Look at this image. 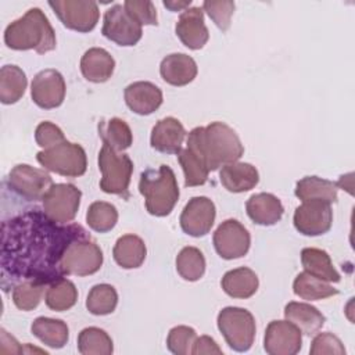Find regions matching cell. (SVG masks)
<instances>
[{
  "instance_id": "obj_1",
  "label": "cell",
  "mask_w": 355,
  "mask_h": 355,
  "mask_svg": "<svg viewBox=\"0 0 355 355\" xmlns=\"http://www.w3.org/2000/svg\"><path fill=\"white\" fill-rule=\"evenodd\" d=\"M89 233L76 223H57L44 211L28 209L1 223L0 272L7 291L21 282L46 286L65 273L62 257L67 248Z\"/></svg>"
},
{
  "instance_id": "obj_2",
  "label": "cell",
  "mask_w": 355,
  "mask_h": 355,
  "mask_svg": "<svg viewBox=\"0 0 355 355\" xmlns=\"http://www.w3.org/2000/svg\"><path fill=\"white\" fill-rule=\"evenodd\" d=\"M186 147L204 159L209 172L236 162L244 154V147L237 133L229 125L218 121L190 130Z\"/></svg>"
},
{
  "instance_id": "obj_3",
  "label": "cell",
  "mask_w": 355,
  "mask_h": 355,
  "mask_svg": "<svg viewBox=\"0 0 355 355\" xmlns=\"http://www.w3.org/2000/svg\"><path fill=\"white\" fill-rule=\"evenodd\" d=\"M4 43L12 50H35L44 54L55 49V32L44 12L33 7L7 25Z\"/></svg>"
},
{
  "instance_id": "obj_4",
  "label": "cell",
  "mask_w": 355,
  "mask_h": 355,
  "mask_svg": "<svg viewBox=\"0 0 355 355\" xmlns=\"http://www.w3.org/2000/svg\"><path fill=\"white\" fill-rule=\"evenodd\" d=\"M139 191L144 197L146 209L154 216L169 215L179 200L176 176L168 165H161L157 171H144L140 176Z\"/></svg>"
},
{
  "instance_id": "obj_5",
  "label": "cell",
  "mask_w": 355,
  "mask_h": 355,
  "mask_svg": "<svg viewBox=\"0 0 355 355\" xmlns=\"http://www.w3.org/2000/svg\"><path fill=\"white\" fill-rule=\"evenodd\" d=\"M218 329L227 345L237 352H245L255 338V319L244 308L226 306L218 313Z\"/></svg>"
},
{
  "instance_id": "obj_6",
  "label": "cell",
  "mask_w": 355,
  "mask_h": 355,
  "mask_svg": "<svg viewBox=\"0 0 355 355\" xmlns=\"http://www.w3.org/2000/svg\"><path fill=\"white\" fill-rule=\"evenodd\" d=\"M98 169L101 171L100 189L104 193L128 197L133 172V162L129 155L103 144L98 153Z\"/></svg>"
},
{
  "instance_id": "obj_7",
  "label": "cell",
  "mask_w": 355,
  "mask_h": 355,
  "mask_svg": "<svg viewBox=\"0 0 355 355\" xmlns=\"http://www.w3.org/2000/svg\"><path fill=\"white\" fill-rule=\"evenodd\" d=\"M36 159L44 169L67 178L82 176L87 168V158L83 147L68 140L39 151Z\"/></svg>"
},
{
  "instance_id": "obj_8",
  "label": "cell",
  "mask_w": 355,
  "mask_h": 355,
  "mask_svg": "<svg viewBox=\"0 0 355 355\" xmlns=\"http://www.w3.org/2000/svg\"><path fill=\"white\" fill-rule=\"evenodd\" d=\"M49 6L64 26L80 33L93 31L100 18L98 6L92 0H55Z\"/></svg>"
},
{
  "instance_id": "obj_9",
  "label": "cell",
  "mask_w": 355,
  "mask_h": 355,
  "mask_svg": "<svg viewBox=\"0 0 355 355\" xmlns=\"http://www.w3.org/2000/svg\"><path fill=\"white\" fill-rule=\"evenodd\" d=\"M103 259L101 248L90 236L82 237L67 248L62 257V270L65 275L89 276L100 270Z\"/></svg>"
},
{
  "instance_id": "obj_10",
  "label": "cell",
  "mask_w": 355,
  "mask_h": 355,
  "mask_svg": "<svg viewBox=\"0 0 355 355\" xmlns=\"http://www.w3.org/2000/svg\"><path fill=\"white\" fill-rule=\"evenodd\" d=\"M80 197V190L71 183L53 184L42 198L43 211L57 223H69L78 214Z\"/></svg>"
},
{
  "instance_id": "obj_11",
  "label": "cell",
  "mask_w": 355,
  "mask_h": 355,
  "mask_svg": "<svg viewBox=\"0 0 355 355\" xmlns=\"http://www.w3.org/2000/svg\"><path fill=\"white\" fill-rule=\"evenodd\" d=\"M101 33L118 46L128 47L137 44L143 29L122 4H114L104 14Z\"/></svg>"
},
{
  "instance_id": "obj_12",
  "label": "cell",
  "mask_w": 355,
  "mask_h": 355,
  "mask_svg": "<svg viewBox=\"0 0 355 355\" xmlns=\"http://www.w3.org/2000/svg\"><path fill=\"white\" fill-rule=\"evenodd\" d=\"M7 183L12 191L29 201L42 200L54 184L44 169L33 168L28 164L15 165L8 173Z\"/></svg>"
},
{
  "instance_id": "obj_13",
  "label": "cell",
  "mask_w": 355,
  "mask_h": 355,
  "mask_svg": "<svg viewBox=\"0 0 355 355\" xmlns=\"http://www.w3.org/2000/svg\"><path fill=\"white\" fill-rule=\"evenodd\" d=\"M251 244L248 230L236 219H226L214 233V247L223 259L244 257Z\"/></svg>"
},
{
  "instance_id": "obj_14",
  "label": "cell",
  "mask_w": 355,
  "mask_h": 355,
  "mask_svg": "<svg viewBox=\"0 0 355 355\" xmlns=\"http://www.w3.org/2000/svg\"><path fill=\"white\" fill-rule=\"evenodd\" d=\"M294 227L304 236H320L330 230L333 223V211L324 201H302L294 212Z\"/></svg>"
},
{
  "instance_id": "obj_15",
  "label": "cell",
  "mask_w": 355,
  "mask_h": 355,
  "mask_svg": "<svg viewBox=\"0 0 355 355\" xmlns=\"http://www.w3.org/2000/svg\"><path fill=\"white\" fill-rule=\"evenodd\" d=\"M65 80L57 69H43L37 72L31 85V97L33 103L44 110L57 108L65 98Z\"/></svg>"
},
{
  "instance_id": "obj_16",
  "label": "cell",
  "mask_w": 355,
  "mask_h": 355,
  "mask_svg": "<svg viewBox=\"0 0 355 355\" xmlns=\"http://www.w3.org/2000/svg\"><path fill=\"white\" fill-rule=\"evenodd\" d=\"M216 216L215 204L208 197L200 196L193 197L184 205L180 214V227L182 230L193 237L205 236L214 226Z\"/></svg>"
},
{
  "instance_id": "obj_17",
  "label": "cell",
  "mask_w": 355,
  "mask_h": 355,
  "mask_svg": "<svg viewBox=\"0 0 355 355\" xmlns=\"http://www.w3.org/2000/svg\"><path fill=\"white\" fill-rule=\"evenodd\" d=\"M302 347L301 330L291 322L272 320L263 337V348L269 355H295Z\"/></svg>"
},
{
  "instance_id": "obj_18",
  "label": "cell",
  "mask_w": 355,
  "mask_h": 355,
  "mask_svg": "<svg viewBox=\"0 0 355 355\" xmlns=\"http://www.w3.org/2000/svg\"><path fill=\"white\" fill-rule=\"evenodd\" d=\"M175 32L186 47L191 50L202 49L209 39V32L204 22V10L201 7L186 8L175 25Z\"/></svg>"
},
{
  "instance_id": "obj_19",
  "label": "cell",
  "mask_w": 355,
  "mask_h": 355,
  "mask_svg": "<svg viewBox=\"0 0 355 355\" xmlns=\"http://www.w3.org/2000/svg\"><path fill=\"white\" fill-rule=\"evenodd\" d=\"M126 105L139 115H150L162 104V92L151 82H133L123 92Z\"/></svg>"
},
{
  "instance_id": "obj_20",
  "label": "cell",
  "mask_w": 355,
  "mask_h": 355,
  "mask_svg": "<svg viewBox=\"0 0 355 355\" xmlns=\"http://www.w3.org/2000/svg\"><path fill=\"white\" fill-rule=\"evenodd\" d=\"M184 137L186 130L180 121L173 116H166L154 125L150 143L151 147L159 153L178 154L182 150Z\"/></svg>"
},
{
  "instance_id": "obj_21",
  "label": "cell",
  "mask_w": 355,
  "mask_h": 355,
  "mask_svg": "<svg viewBox=\"0 0 355 355\" xmlns=\"http://www.w3.org/2000/svg\"><path fill=\"white\" fill-rule=\"evenodd\" d=\"M196 61L183 53H172L166 55L159 65L161 78L172 86H184L197 76Z\"/></svg>"
},
{
  "instance_id": "obj_22",
  "label": "cell",
  "mask_w": 355,
  "mask_h": 355,
  "mask_svg": "<svg viewBox=\"0 0 355 355\" xmlns=\"http://www.w3.org/2000/svg\"><path fill=\"white\" fill-rule=\"evenodd\" d=\"M222 186L230 193H243L254 189L259 182L257 168L248 162H232L219 171Z\"/></svg>"
},
{
  "instance_id": "obj_23",
  "label": "cell",
  "mask_w": 355,
  "mask_h": 355,
  "mask_svg": "<svg viewBox=\"0 0 355 355\" xmlns=\"http://www.w3.org/2000/svg\"><path fill=\"white\" fill-rule=\"evenodd\" d=\"M114 69L115 60L107 50L101 47L89 49L80 58V72L89 82H107L112 76Z\"/></svg>"
},
{
  "instance_id": "obj_24",
  "label": "cell",
  "mask_w": 355,
  "mask_h": 355,
  "mask_svg": "<svg viewBox=\"0 0 355 355\" xmlns=\"http://www.w3.org/2000/svg\"><path fill=\"white\" fill-rule=\"evenodd\" d=\"M245 211L250 219L257 225L272 226L282 219L284 208L276 196L270 193H258L248 198Z\"/></svg>"
},
{
  "instance_id": "obj_25",
  "label": "cell",
  "mask_w": 355,
  "mask_h": 355,
  "mask_svg": "<svg viewBox=\"0 0 355 355\" xmlns=\"http://www.w3.org/2000/svg\"><path fill=\"white\" fill-rule=\"evenodd\" d=\"M284 318L294 323L301 333L312 336L318 333L326 322L324 315L315 306L306 302H288L284 306Z\"/></svg>"
},
{
  "instance_id": "obj_26",
  "label": "cell",
  "mask_w": 355,
  "mask_h": 355,
  "mask_svg": "<svg viewBox=\"0 0 355 355\" xmlns=\"http://www.w3.org/2000/svg\"><path fill=\"white\" fill-rule=\"evenodd\" d=\"M220 286L229 297L250 298L257 293L259 280L252 269L243 266L226 272L222 277Z\"/></svg>"
},
{
  "instance_id": "obj_27",
  "label": "cell",
  "mask_w": 355,
  "mask_h": 355,
  "mask_svg": "<svg viewBox=\"0 0 355 355\" xmlns=\"http://www.w3.org/2000/svg\"><path fill=\"white\" fill-rule=\"evenodd\" d=\"M115 262L123 269H136L146 259L147 248L144 241L136 234L121 236L112 250Z\"/></svg>"
},
{
  "instance_id": "obj_28",
  "label": "cell",
  "mask_w": 355,
  "mask_h": 355,
  "mask_svg": "<svg viewBox=\"0 0 355 355\" xmlns=\"http://www.w3.org/2000/svg\"><path fill=\"white\" fill-rule=\"evenodd\" d=\"M301 263L309 275L327 283H338L340 273L333 266L330 255L320 248L306 247L301 251Z\"/></svg>"
},
{
  "instance_id": "obj_29",
  "label": "cell",
  "mask_w": 355,
  "mask_h": 355,
  "mask_svg": "<svg viewBox=\"0 0 355 355\" xmlns=\"http://www.w3.org/2000/svg\"><path fill=\"white\" fill-rule=\"evenodd\" d=\"M31 331L44 345L55 349L62 348L69 337V329L64 320L46 316L36 318L31 324Z\"/></svg>"
},
{
  "instance_id": "obj_30",
  "label": "cell",
  "mask_w": 355,
  "mask_h": 355,
  "mask_svg": "<svg viewBox=\"0 0 355 355\" xmlns=\"http://www.w3.org/2000/svg\"><path fill=\"white\" fill-rule=\"evenodd\" d=\"M337 184L331 180L318 176H305L295 184V196L301 201H324L327 204L337 201Z\"/></svg>"
},
{
  "instance_id": "obj_31",
  "label": "cell",
  "mask_w": 355,
  "mask_h": 355,
  "mask_svg": "<svg viewBox=\"0 0 355 355\" xmlns=\"http://www.w3.org/2000/svg\"><path fill=\"white\" fill-rule=\"evenodd\" d=\"M28 80L25 72L12 64L0 69V101L3 104L17 103L25 93Z\"/></svg>"
},
{
  "instance_id": "obj_32",
  "label": "cell",
  "mask_w": 355,
  "mask_h": 355,
  "mask_svg": "<svg viewBox=\"0 0 355 355\" xmlns=\"http://www.w3.org/2000/svg\"><path fill=\"white\" fill-rule=\"evenodd\" d=\"M98 136L101 137L103 144L110 146L118 153L129 148L133 143L132 130L121 118H111L105 122H98Z\"/></svg>"
},
{
  "instance_id": "obj_33",
  "label": "cell",
  "mask_w": 355,
  "mask_h": 355,
  "mask_svg": "<svg viewBox=\"0 0 355 355\" xmlns=\"http://www.w3.org/2000/svg\"><path fill=\"white\" fill-rule=\"evenodd\" d=\"M293 291L297 297L306 301H318L338 294V290L330 286L327 282L318 279L305 270L298 273L294 279Z\"/></svg>"
},
{
  "instance_id": "obj_34",
  "label": "cell",
  "mask_w": 355,
  "mask_h": 355,
  "mask_svg": "<svg viewBox=\"0 0 355 355\" xmlns=\"http://www.w3.org/2000/svg\"><path fill=\"white\" fill-rule=\"evenodd\" d=\"M76 301L78 290L71 280L61 277L47 286L44 302L50 309L55 312L68 311L76 304Z\"/></svg>"
},
{
  "instance_id": "obj_35",
  "label": "cell",
  "mask_w": 355,
  "mask_h": 355,
  "mask_svg": "<svg viewBox=\"0 0 355 355\" xmlns=\"http://www.w3.org/2000/svg\"><path fill=\"white\" fill-rule=\"evenodd\" d=\"M178 161L184 173V186L194 187L207 182L209 169L204 159L191 148L186 147L178 153Z\"/></svg>"
},
{
  "instance_id": "obj_36",
  "label": "cell",
  "mask_w": 355,
  "mask_h": 355,
  "mask_svg": "<svg viewBox=\"0 0 355 355\" xmlns=\"http://www.w3.org/2000/svg\"><path fill=\"white\" fill-rule=\"evenodd\" d=\"M78 351L82 355H111L114 344L103 329L86 327L78 336Z\"/></svg>"
},
{
  "instance_id": "obj_37",
  "label": "cell",
  "mask_w": 355,
  "mask_h": 355,
  "mask_svg": "<svg viewBox=\"0 0 355 355\" xmlns=\"http://www.w3.org/2000/svg\"><path fill=\"white\" fill-rule=\"evenodd\" d=\"M116 304H118L116 290L107 283L93 286L86 298L87 311L97 316L112 313L116 308Z\"/></svg>"
},
{
  "instance_id": "obj_38",
  "label": "cell",
  "mask_w": 355,
  "mask_h": 355,
  "mask_svg": "<svg viewBox=\"0 0 355 355\" xmlns=\"http://www.w3.org/2000/svg\"><path fill=\"white\" fill-rule=\"evenodd\" d=\"M176 270L187 282H197L204 276L205 258L196 247H184L176 257Z\"/></svg>"
},
{
  "instance_id": "obj_39",
  "label": "cell",
  "mask_w": 355,
  "mask_h": 355,
  "mask_svg": "<svg viewBox=\"0 0 355 355\" xmlns=\"http://www.w3.org/2000/svg\"><path fill=\"white\" fill-rule=\"evenodd\" d=\"M118 222L116 208L105 201H94L86 212V223L97 233H107Z\"/></svg>"
},
{
  "instance_id": "obj_40",
  "label": "cell",
  "mask_w": 355,
  "mask_h": 355,
  "mask_svg": "<svg viewBox=\"0 0 355 355\" xmlns=\"http://www.w3.org/2000/svg\"><path fill=\"white\" fill-rule=\"evenodd\" d=\"M46 284L37 282H21L12 287V302L21 311L35 309L43 294Z\"/></svg>"
},
{
  "instance_id": "obj_41",
  "label": "cell",
  "mask_w": 355,
  "mask_h": 355,
  "mask_svg": "<svg viewBox=\"0 0 355 355\" xmlns=\"http://www.w3.org/2000/svg\"><path fill=\"white\" fill-rule=\"evenodd\" d=\"M196 338H197V334L193 327L175 326L168 333L166 347L172 354L187 355V354H191V347Z\"/></svg>"
},
{
  "instance_id": "obj_42",
  "label": "cell",
  "mask_w": 355,
  "mask_h": 355,
  "mask_svg": "<svg viewBox=\"0 0 355 355\" xmlns=\"http://www.w3.org/2000/svg\"><path fill=\"white\" fill-rule=\"evenodd\" d=\"M234 7V1L230 0H207L202 3V10L208 14L214 24L223 32L227 31L230 26Z\"/></svg>"
},
{
  "instance_id": "obj_43",
  "label": "cell",
  "mask_w": 355,
  "mask_h": 355,
  "mask_svg": "<svg viewBox=\"0 0 355 355\" xmlns=\"http://www.w3.org/2000/svg\"><path fill=\"white\" fill-rule=\"evenodd\" d=\"M123 7L141 26L158 24L155 6L150 0H126Z\"/></svg>"
},
{
  "instance_id": "obj_44",
  "label": "cell",
  "mask_w": 355,
  "mask_h": 355,
  "mask_svg": "<svg viewBox=\"0 0 355 355\" xmlns=\"http://www.w3.org/2000/svg\"><path fill=\"white\" fill-rule=\"evenodd\" d=\"M309 352L311 355H324V354L344 355L345 348L337 336L327 331V333H319L318 336H315V338L312 340Z\"/></svg>"
},
{
  "instance_id": "obj_45",
  "label": "cell",
  "mask_w": 355,
  "mask_h": 355,
  "mask_svg": "<svg viewBox=\"0 0 355 355\" xmlns=\"http://www.w3.org/2000/svg\"><path fill=\"white\" fill-rule=\"evenodd\" d=\"M35 140L39 147H42L43 150H47L50 147H54L65 141V136L57 125H54L53 122L44 121L36 126Z\"/></svg>"
},
{
  "instance_id": "obj_46",
  "label": "cell",
  "mask_w": 355,
  "mask_h": 355,
  "mask_svg": "<svg viewBox=\"0 0 355 355\" xmlns=\"http://www.w3.org/2000/svg\"><path fill=\"white\" fill-rule=\"evenodd\" d=\"M193 355H202V354H222L220 347L216 341L209 336H200L194 340L191 347Z\"/></svg>"
},
{
  "instance_id": "obj_47",
  "label": "cell",
  "mask_w": 355,
  "mask_h": 355,
  "mask_svg": "<svg viewBox=\"0 0 355 355\" xmlns=\"http://www.w3.org/2000/svg\"><path fill=\"white\" fill-rule=\"evenodd\" d=\"M1 347H0V352L1 354H21L24 352V348L19 345V343L10 336L4 329H1Z\"/></svg>"
},
{
  "instance_id": "obj_48",
  "label": "cell",
  "mask_w": 355,
  "mask_h": 355,
  "mask_svg": "<svg viewBox=\"0 0 355 355\" xmlns=\"http://www.w3.org/2000/svg\"><path fill=\"white\" fill-rule=\"evenodd\" d=\"M190 3H191V0H184V1H175V0H171V1H164V6L168 8V10H171V11H180V10H186V8H189V6H190Z\"/></svg>"
}]
</instances>
